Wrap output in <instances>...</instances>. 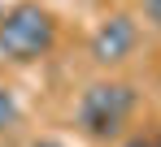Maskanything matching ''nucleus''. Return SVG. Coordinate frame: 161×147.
Segmentation results:
<instances>
[{
	"label": "nucleus",
	"mask_w": 161,
	"mask_h": 147,
	"mask_svg": "<svg viewBox=\"0 0 161 147\" xmlns=\"http://www.w3.org/2000/svg\"><path fill=\"white\" fill-rule=\"evenodd\" d=\"M53 48V18L39 4H18L0 18V52L9 61H35Z\"/></svg>",
	"instance_id": "1"
},
{
	"label": "nucleus",
	"mask_w": 161,
	"mask_h": 147,
	"mask_svg": "<svg viewBox=\"0 0 161 147\" xmlns=\"http://www.w3.org/2000/svg\"><path fill=\"white\" fill-rule=\"evenodd\" d=\"M131 108H135V91L126 82H96L79 99V125L92 139H109V134L122 130V121L131 117Z\"/></svg>",
	"instance_id": "2"
},
{
	"label": "nucleus",
	"mask_w": 161,
	"mask_h": 147,
	"mask_svg": "<svg viewBox=\"0 0 161 147\" xmlns=\"http://www.w3.org/2000/svg\"><path fill=\"white\" fill-rule=\"evenodd\" d=\"M135 39H139V30L126 13H118V18H109L96 35H92V56L100 61V65H113V61H122V56H131Z\"/></svg>",
	"instance_id": "3"
},
{
	"label": "nucleus",
	"mask_w": 161,
	"mask_h": 147,
	"mask_svg": "<svg viewBox=\"0 0 161 147\" xmlns=\"http://www.w3.org/2000/svg\"><path fill=\"white\" fill-rule=\"evenodd\" d=\"M13 121H18V99H13V91L0 82V130H9Z\"/></svg>",
	"instance_id": "4"
},
{
	"label": "nucleus",
	"mask_w": 161,
	"mask_h": 147,
	"mask_svg": "<svg viewBox=\"0 0 161 147\" xmlns=\"http://www.w3.org/2000/svg\"><path fill=\"white\" fill-rule=\"evenodd\" d=\"M144 4H148V18L161 26V0H144Z\"/></svg>",
	"instance_id": "5"
},
{
	"label": "nucleus",
	"mask_w": 161,
	"mask_h": 147,
	"mask_svg": "<svg viewBox=\"0 0 161 147\" xmlns=\"http://www.w3.org/2000/svg\"><path fill=\"white\" fill-rule=\"evenodd\" d=\"M31 147H65V143H61V139H35Z\"/></svg>",
	"instance_id": "6"
},
{
	"label": "nucleus",
	"mask_w": 161,
	"mask_h": 147,
	"mask_svg": "<svg viewBox=\"0 0 161 147\" xmlns=\"http://www.w3.org/2000/svg\"><path fill=\"white\" fill-rule=\"evenodd\" d=\"M122 147H148V139H126Z\"/></svg>",
	"instance_id": "7"
},
{
	"label": "nucleus",
	"mask_w": 161,
	"mask_h": 147,
	"mask_svg": "<svg viewBox=\"0 0 161 147\" xmlns=\"http://www.w3.org/2000/svg\"><path fill=\"white\" fill-rule=\"evenodd\" d=\"M148 147H161V134H157V139H153V143H148Z\"/></svg>",
	"instance_id": "8"
}]
</instances>
